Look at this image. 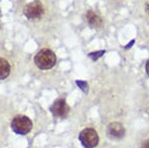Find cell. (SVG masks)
<instances>
[{"label": "cell", "mask_w": 149, "mask_h": 148, "mask_svg": "<svg viewBox=\"0 0 149 148\" xmlns=\"http://www.w3.org/2000/svg\"><path fill=\"white\" fill-rule=\"evenodd\" d=\"M57 61L56 55L54 52L50 49H42L36 54L34 62L35 65L40 69V70H50L55 66Z\"/></svg>", "instance_id": "1"}, {"label": "cell", "mask_w": 149, "mask_h": 148, "mask_svg": "<svg viewBox=\"0 0 149 148\" xmlns=\"http://www.w3.org/2000/svg\"><path fill=\"white\" fill-rule=\"evenodd\" d=\"M11 128L17 134L25 135L32 129V121L25 115H17L12 120Z\"/></svg>", "instance_id": "2"}, {"label": "cell", "mask_w": 149, "mask_h": 148, "mask_svg": "<svg viewBox=\"0 0 149 148\" xmlns=\"http://www.w3.org/2000/svg\"><path fill=\"white\" fill-rule=\"evenodd\" d=\"M80 141L84 147L93 148L98 144V135L93 128H86L80 133Z\"/></svg>", "instance_id": "3"}, {"label": "cell", "mask_w": 149, "mask_h": 148, "mask_svg": "<svg viewBox=\"0 0 149 148\" xmlns=\"http://www.w3.org/2000/svg\"><path fill=\"white\" fill-rule=\"evenodd\" d=\"M24 14L28 19H39L44 14V6L40 1H33L24 9Z\"/></svg>", "instance_id": "4"}, {"label": "cell", "mask_w": 149, "mask_h": 148, "mask_svg": "<svg viewBox=\"0 0 149 148\" xmlns=\"http://www.w3.org/2000/svg\"><path fill=\"white\" fill-rule=\"evenodd\" d=\"M51 111L57 117H64L70 111V106L67 104V102L65 101V99H57L51 106Z\"/></svg>", "instance_id": "5"}, {"label": "cell", "mask_w": 149, "mask_h": 148, "mask_svg": "<svg viewBox=\"0 0 149 148\" xmlns=\"http://www.w3.org/2000/svg\"><path fill=\"white\" fill-rule=\"evenodd\" d=\"M107 134L113 139H120L125 134V129L120 123L112 122L107 127Z\"/></svg>", "instance_id": "6"}, {"label": "cell", "mask_w": 149, "mask_h": 148, "mask_svg": "<svg viewBox=\"0 0 149 148\" xmlns=\"http://www.w3.org/2000/svg\"><path fill=\"white\" fill-rule=\"evenodd\" d=\"M86 18H88V24L93 28H100L102 25V20L93 11H88L86 14Z\"/></svg>", "instance_id": "7"}, {"label": "cell", "mask_w": 149, "mask_h": 148, "mask_svg": "<svg viewBox=\"0 0 149 148\" xmlns=\"http://www.w3.org/2000/svg\"><path fill=\"white\" fill-rule=\"evenodd\" d=\"M10 74V65L8 61L3 58H0V80H4Z\"/></svg>", "instance_id": "8"}, {"label": "cell", "mask_w": 149, "mask_h": 148, "mask_svg": "<svg viewBox=\"0 0 149 148\" xmlns=\"http://www.w3.org/2000/svg\"><path fill=\"white\" fill-rule=\"evenodd\" d=\"M141 148H149V138L145 139L141 144Z\"/></svg>", "instance_id": "9"}, {"label": "cell", "mask_w": 149, "mask_h": 148, "mask_svg": "<svg viewBox=\"0 0 149 148\" xmlns=\"http://www.w3.org/2000/svg\"><path fill=\"white\" fill-rule=\"evenodd\" d=\"M145 69H146V73H147V75L149 76V60L147 62H146V65H145Z\"/></svg>", "instance_id": "10"}]
</instances>
